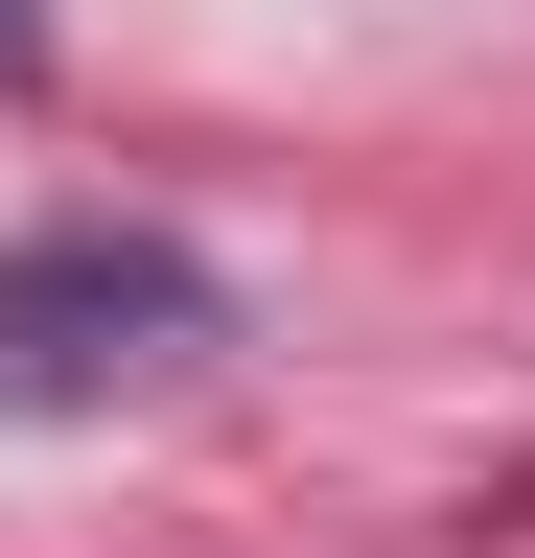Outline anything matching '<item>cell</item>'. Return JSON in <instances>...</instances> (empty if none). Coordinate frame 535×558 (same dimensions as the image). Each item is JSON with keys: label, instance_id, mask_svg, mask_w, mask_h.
<instances>
[{"label": "cell", "instance_id": "1", "mask_svg": "<svg viewBox=\"0 0 535 558\" xmlns=\"http://www.w3.org/2000/svg\"><path fill=\"white\" fill-rule=\"evenodd\" d=\"M210 256H163V233H24L0 256V418H94V396H141V373H210Z\"/></svg>", "mask_w": 535, "mask_h": 558}, {"label": "cell", "instance_id": "2", "mask_svg": "<svg viewBox=\"0 0 535 558\" xmlns=\"http://www.w3.org/2000/svg\"><path fill=\"white\" fill-rule=\"evenodd\" d=\"M0 70H47V24H24V0H0Z\"/></svg>", "mask_w": 535, "mask_h": 558}]
</instances>
